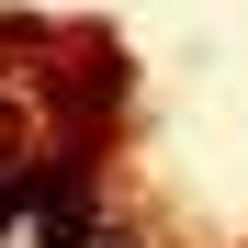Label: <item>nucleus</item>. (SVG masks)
<instances>
[{
	"label": "nucleus",
	"mask_w": 248,
	"mask_h": 248,
	"mask_svg": "<svg viewBox=\"0 0 248 248\" xmlns=\"http://www.w3.org/2000/svg\"><path fill=\"white\" fill-rule=\"evenodd\" d=\"M23 203H34V248H91V192H79V170L23 181Z\"/></svg>",
	"instance_id": "f257e3e1"
}]
</instances>
